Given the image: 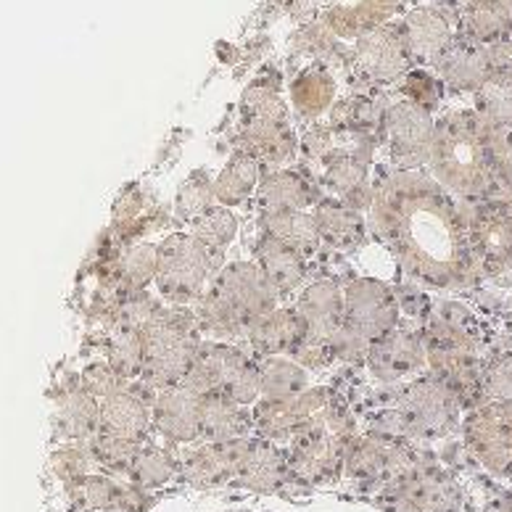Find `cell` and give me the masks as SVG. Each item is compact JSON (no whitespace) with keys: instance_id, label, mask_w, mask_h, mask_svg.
<instances>
[{"instance_id":"obj_1","label":"cell","mask_w":512,"mask_h":512,"mask_svg":"<svg viewBox=\"0 0 512 512\" xmlns=\"http://www.w3.org/2000/svg\"><path fill=\"white\" fill-rule=\"evenodd\" d=\"M367 227L425 291L470 288L483 275L470 246V204L420 169L375 175Z\"/></svg>"},{"instance_id":"obj_2","label":"cell","mask_w":512,"mask_h":512,"mask_svg":"<svg viewBox=\"0 0 512 512\" xmlns=\"http://www.w3.org/2000/svg\"><path fill=\"white\" fill-rule=\"evenodd\" d=\"M431 177L465 204H512V159L497 127L476 114H447L433 132Z\"/></svg>"},{"instance_id":"obj_3","label":"cell","mask_w":512,"mask_h":512,"mask_svg":"<svg viewBox=\"0 0 512 512\" xmlns=\"http://www.w3.org/2000/svg\"><path fill=\"white\" fill-rule=\"evenodd\" d=\"M280 293L256 262H230L214 275L212 286L193 307L198 333L206 341L233 344L254 320L278 309Z\"/></svg>"},{"instance_id":"obj_4","label":"cell","mask_w":512,"mask_h":512,"mask_svg":"<svg viewBox=\"0 0 512 512\" xmlns=\"http://www.w3.org/2000/svg\"><path fill=\"white\" fill-rule=\"evenodd\" d=\"M357 436V417L349 410V404L338 402L333 396V402L299 425L288 441L291 478L304 483H328L341 476L346 449Z\"/></svg>"},{"instance_id":"obj_5","label":"cell","mask_w":512,"mask_h":512,"mask_svg":"<svg viewBox=\"0 0 512 512\" xmlns=\"http://www.w3.org/2000/svg\"><path fill=\"white\" fill-rule=\"evenodd\" d=\"M143 341H146V362H143V375L135 383L156 399L159 391L188 378L204 338L198 333L193 307L164 304L159 315L143 328Z\"/></svg>"},{"instance_id":"obj_6","label":"cell","mask_w":512,"mask_h":512,"mask_svg":"<svg viewBox=\"0 0 512 512\" xmlns=\"http://www.w3.org/2000/svg\"><path fill=\"white\" fill-rule=\"evenodd\" d=\"M185 386L206 394H225L241 407H254L262 399L259 391V359L241 346L222 341H201Z\"/></svg>"},{"instance_id":"obj_7","label":"cell","mask_w":512,"mask_h":512,"mask_svg":"<svg viewBox=\"0 0 512 512\" xmlns=\"http://www.w3.org/2000/svg\"><path fill=\"white\" fill-rule=\"evenodd\" d=\"M222 267L201 249V243L188 230L169 233L159 243V272H156V293L169 307H196L198 299Z\"/></svg>"},{"instance_id":"obj_8","label":"cell","mask_w":512,"mask_h":512,"mask_svg":"<svg viewBox=\"0 0 512 512\" xmlns=\"http://www.w3.org/2000/svg\"><path fill=\"white\" fill-rule=\"evenodd\" d=\"M462 502L460 483L436 457L375 491V505L386 512H460Z\"/></svg>"},{"instance_id":"obj_9","label":"cell","mask_w":512,"mask_h":512,"mask_svg":"<svg viewBox=\"0 0 512 512\" xmlns=\"http://www.w3.org/2000/svg\"><path fill=\"white\" fill-rule=\"evenodd\" d=\"M402 309L394 286L375 278H354L344 288V328L373 346L378 338L399 328Z\"/></svg>"},{"instance_id":"obj_10","label":"cell","mask_w":512,"mask_h":512,"mask_svg":"<svg viewBox=\"0 0 512 512\" xmlns=\"http://www.w3.org/2000/svg\"><path fill=\"white\" fill-rule=\"evenodd\" d=\"M462 447L491 476H512V402H491L470 412Z\"/></svg>"},{"instance_id":"obj_11","label":"cell","mask_w":512,"mask_h":512,"mask_svg":"<svg viewBox=\"0 0 512 512\" xmlns=\"http://www.w3.org/2000/svg\"><path fill=\"white\" fill-rule=\"evenodd\" d=\"M386 156L391 169H420L433 148V117L417 103H396L383 117Z\"/></svg>"},{"instance_id":"obj_12","label":"cell","mask_w":512,"mask_h":512,"mask_svg":"<svg viewBox=\"0 0 512 512\" xmlns=\"http://www.w3.org/2000/svg\"><path fill=\"white\" fill-rule=\"evenodd\" d=\"M367 373L383 386H396L410 375L423 373L428 367L423 330L396 328L378 338L365 359Z\"/></svg>"},{"instance_id":"obj_13","label":"cell","mask_w":512,"mask_h":512,"mask_svg":"<svg viewBox=\"0 0 512 512\" xmlns=\"http://www.w3.org/2000/svg\"><path fill=\"white\" fill-rule=\"evenodd\" d=\"M333 391L328 386H317L304 391L296 399L288 402H259L251 410V420H254V433L259 439L272 441V444H288L291 436L296 433L299 425H304L309 417H315L333 402Z\"/></svg>"},{"instance_id":"obj_14","label":"cell","mask_w":512,"mask_h":512,"mask_svg":"<svg viewBox=\"0 0 512 512\" xmlns=\"http://www.w3.org/2000/svg\"><path fill=\"white\" fill-rule=\"evenodd\" d=\"M201 404L204 396L185 383L164 388L151 404V428L172 447H191L201 439Z\"/></svg>"},{"instance_id":"obj_15","label":"cell","mask_w":512,"mask_h":512,"mask_svg":"<svg viewBox=\"0 0 512 512\" xmlns=\"http://www.w3.org/2000/svg\"><path fill=\"white\" fill-rule=\"evenodd\" d=\"M293 309L304 325V338L330 346L344 328V288L333 278L312 280L299 291Z\"/></svg>"},{"instance_id":"obj_16","label":"cell","mask_w":512,"mask_h":512,"mask_svg":"<svg viewBox=\"0 0 512 512\" xmlns=\"http://www.w3.org/2000/svg\"><path fill=\"white\" fill-rule=\"evenodd\" d=\"M249 439L225 441V444L201 441V447H193L180 454L177 478H183L193 489H214L222 483H233Z\"/></svg>"},{"instance_id":"obj_17","label":"cell","mask_w":512,"mask_h":512,"mask_svg":"<svg viewBox=\"0 0 512 512\" xmlns=\"http://www.w3.org/2000/svg\"><path fill=\"white\" fill-rule=\"evenodd\" d=\"M291 478V468H288V454L272 444V441H264L259 436H251L246 441V449H243L241 465H238V473L233 478V486L243 491H251V494H275L286 486V481Z\"/></svg>"},{"instance_id":"obj_18","label":"cell","mask_w":512,"mask_h":512,"mask_svg":"<svg viewBox=\"0 0 512 512\" xmlns=\"http://www.w3.org/2000/svg\"><path fill=\"white\" fill-rule=\"evenodd\" d=\"M148 431H151V399L135 383L101 402L98 433L117 436V439L146 441Z\"/></svg>"},{"instance_id":"obj_19","label":"cell","mask_w":512,"mask_h":512,"mask_svg":"<svg viewBox=\"0 0 512 512\" xmlns=\"http://www.w3.org/2000/svg\"><path fill=\"white\" fill-rule=\"evenodd\" d=\"M322 188L304 169H267L256 188V201L262 209H291L307 212L322 201Z\"/></svg>"},{"instance_id":"obj_20","label":"cell","mask_w":512,"mask_h":512,"mask_svg":"<svg viewBox=\"0 0 512 512\" xmlns=\"http://www.w3.org/2000/svg\"><path fill=\"white\" fill-rule=\"evenodd\" d=\"M246 344L256 357H288L304 341V325L293 307H278L254 320L246 330Z\"/></svg>"},{"instance_id":"obj_21","label":"cell","mask_w":512,"mask_h":512,"mask_svg":"<svg viewBox=\"0 0 512 512\" xmlns=\"http://www.w3.org/2000/svg\"><path fill=\"white\" fill-rule=\"evenodd\" d=\"M312 217H315L317 230H320L322 246L336 251L359 249L365 243L367 230H370L365 214L333 196L322 198L320 204L312 209Z\"/></svg>"},{"instance_id":"obj_22","label":"cell","mask_w":512,"mask_h":512,"mask_svg":"<svg viewBox=\"0 0 512 512\" xmlns=\"http://www.w3.org/2000/svg\"><path fill=\"white\" fill-rule=\"evenodd\" d=\"M259 235L283 243L304 259H312L322 249L320 230L312 214L291 212V209H262L259 214Z\"/></svg>"},{"instance_id":"obj_23","label":"cell","mask_w":512,"mask_h":512,"mask_svg":"<svg viewBox=\"0 0 512 512\" xmlns=\"http://www.w3.org/2000/svg\"><path fill=\"white\" fill-rule=\"evenodd\" d=\"M254 262L270 278L275 291L280 293V299H288L293 293L299 296V291L307 283V259L283 243L272 241L267 235H259V241H256Z\"/></svg>"},{"instance_id":"obj_24","label":"cell","mask_w":512,"mask_h":512,"mask_svg":"<svg viewBox=\"0 0 512 512\" xmlns=\"http://www.w3.org/2000/svg\"><path fill=\"white\" fill-rule=\"evenodd\" d=\"M254 433V420L246 407L235 404L225 394H206L201 404V441L225 444V441L249 439Z\"/></svg>"},{"instance_id":"obj_25","label":"cell","mask_w":512,"mask_h":512,"mask_svg":"<svg viewBox=\"0 0 512 512\" xmlns=\"http://www.w3.org/2000/svg\"><path fill=\"white\" fill-rule=\"evenodd\" d=\"M262 169L264 167L254 156L241 151V148H235L230 159L225 161V167L214 177L217 204L233 209V206H241L243 201L256 196V188L262 183Z\"/></svg>"},{"instance_id":"obj_26","label":"cell","mask_w":512,"mask_h":512,"mask_svg":"<svg viewBox=\"0 0 512 512\" xmlns=\"http://www.w3.org/2000/svg\"><path fill=\"white\" fill-rule=\"evenodd\" d=\"M59 431L69 441H90L101 425V402L90 396L85 388H66L59 396V412H56Z\"/></svg>"},{"instance_id":"obj_27","label":"cell","mask_w":512,"mask_h":512,"mask_svg":"<svg viewBox=\"0 0 512 512\" xmlns=\"http://www.w3.org/2000/svg\"><path fill=\"white\" fill-rule=\"evenodd\" d=\"M259 391L264 402H288L309 391V370L291 357L259 359Z\"/></svg>"},{"instance_id":"obj_28","label":"cell","mask_w":512,"mask_h":512,"mask_svg":"<svg viewBox=\"0 0 512 512\" xmlns=\"http://www.w3.org/2000/svg\"><path fill=\"white\" fill-rule=\"evenodd\" d=\"M177 468H180L177 454L169 452L167 447H159L156 441L146 439L135 462H132L130 473H127V481L143 491L164 489L172 478H177Z\"/></svg>"},{"instance_id":"obj_29","label":"cell","mask_w":512,"mask_h":512,"mask_svg":"<svg viewBox=\"0 0 512 512\" xmlns=\"http://www.w3.org/2000/svg\"><path fill=\"white\" fill-rule=\"evenodd\" d=\"M188 233L201 243V249L212 256L214 262L220 264L227 246H230V243L235 241V235H238V217H235L233 209L217 204L212 206L209 212L201 214V217H196V220L188 225Z\"/></svg>"},{"instance_id":"obj_30","label":"cell","mask_w":512,"mask_h":512,"mask_svg":"<svg viewBox=\"0 0 512 512\" xmlns=\"http://www.w3.org/2000/svg\"><path fill=\"white\" fill-rule=\"evenodd\" d=\"M117 275L127 291H146L159 272V243L135 241L117 251Z\"/></svg>"},{"instance_id":"obj_31","label":"cell","mask_w":512,"mask_h":512,"mask_svg":"<svg viewBox=\"0 0 512 512\" xmlns=\"http://www.w3.org/2000/svg\"><path fill=\"white\" fill-rule=\"evenodd\" d=\"M106 362L117 370L127 383L138 381L143 375L146 362V341L143 330L138 328H114L106 344Z\"/></svg>"},{"instance_id":"obj_32","label":"cell","mask_w":512,"mask_h":512,"mask_svg":"<svg viewBox=\"0 0 512 512\" xmlns=\"http://www.w3.org/2000/svg\"><path fill=\"white\" fill-rule=\"evenodd\" d=\"M212 206H217V196H214V180L206 169H196L185 177V183L177 188L175 196V217L191 225L196 217L209 212Z\"/></svg>"},{"instance_id":"obj_33","label":"cell","mask_w":512,"mask_h":512,"mask_svg":"<svg viewBox=\"0 0 512 512\" xmlns=\"http://www.w3.org/2000/svg\"><path fill=\"white\" fill-rule=\"evenodd\" d=\"M478 111L491 127H512V80H494L478 93Z\"/></svg>"},{"instance_id":"obj_34","label":"cell","mask_w":512,"mask_h":512,"mask_svg":"<svg viewBox=\"0 0 512 512\" xmlns=\"http://www.w3.org/2000/svg\"><path fill=\"white\" fill-rule=\"evenodd\" d=\"M486 402H512V349L499 352L483 367Z\"/></svg>"},{"instance_id":"obj_35","label":"cell","mask_w":512,"mask_h":512,"mask_svg":"<svg viewBox=\"0 0 512 512\" xmlns=\"http://www.w3.org/2000/svg\"><path fill=\"white\" fill-rule=\"evenodd\" d=\"M127 386H130V383H127L109 362H93V365L85 367V373H82V388H85L90 396H96L98 402L109 399L111 394H117V391H122V388Z\"/></svg>"},{"instance_id":"obj_36","label":"cell","mask_w":512,"mask_h":512,"mask_svg":"<svg viewBox=\"0 0 512 512\" xmlns=\"http://www.w3.org/2000/svg\"><path fill=\"white\" fill-rule=\"evenodd\" d=\"M396 301H399V309H402V317H410L415 322H423V328L428 325V320L433 317V301L428 296L425 288H420L417 283H399L394 288Z\"/></svg>"},{"instance_id":"obj_37","label":"cell","mask_w":512,"mask_h":512,"mask_svg":"<svg viewBox=\"0 0 512 512\" xmlns=\"http://www.w3.org/2000/svg\"><path fill=\"white\" fill-rule=\"evenodd\" d=\"M481 512H512V491H507V494H502L499 499L489 502Z\"/></svg>"},{"instance_id":"obj_38","label":"cell","mask_w":512,"mask_h":512,"mask_svg":"<svg viewBox=\"0 0 512 512\" xmlns=\"http://www.w3.org/2000/svg\"><path fill=\"white\" fill-rule=\"evenodd\" d=\"M505 143H507V151H510V159H512V132L505 138Z\"/></svg>"}]
</instances>
